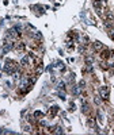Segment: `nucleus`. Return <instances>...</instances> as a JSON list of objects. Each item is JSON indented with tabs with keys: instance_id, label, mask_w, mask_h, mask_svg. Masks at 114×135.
<instances>
[{
	"instance_id": "nucleus-1",
	"label": "nucleus",
	"mask_w": 114,
	"mask_h": 135,
	"mask_svg": "<svg viewBox=\"0 0 114 135\" xmlns=\"http://www.w3.org/2000/svg\"><path fill=\"white\" fill-rule=\"evenodd\" d=\"M16 69H18V64H15L12 60H7V61H6V66H4V70H6L8 74L14 73Z\"/></svg>"
},
{
	"instance_id": "nucleus-2",
	"label": "nucleus",
	"mask_w": 114,
	"mask_h": 135,
	"mask_svg": "<svg viewBox=\"0 0 114 135\" xmlns=\"http://www.w3.org/2000/svg\"><path fill=\"white\" fill-rule=\"evenodd\" d=\"M101 97L103 99V100H107V99H109V89H107V87H102V88H101Z\"/></svg>"
},
{
	"instance_id": "nucleus-3",
	"label": "nucleus",
	"mask_w": 114,
	"mask_h": 135,
	"mask_svg": "<svg viewBox=\"0 0 114 135\" xmlns=\"http://www.w3.org/2000/svg\"><path fill=\"white\" fill-rule=\"evenodd\" d=\"M110 53H111L110 50H103V51H102V58H104V60H109V58L111 57Z\"/></svg>"
},
{
	"instance_id": "nucleus-4",
	"label": "nucleus",
	"mask_w": 114,
	"mask_h": 135,
	"mask_svg": "<svg viewBox=\"0 0 114 135\" xmlns=\"http://www.w3.org/2000/svg\"><path fill=\"white\" fill-rule=\"evenodd\" d=\"M94 49L96 51H99V50H102V49H103V45H102L101 42H95V43H94Z\"/></svg>"
},
{
	"instance_id": "nucleus-5",
	"label": "nucleus",
	"mask_w": 114,
	"mask_h": 135,
	"mask_svg": "<svg viewBox=\"0 0 114 135\" xmlns=\"http://www.w3.org/2000/svg\"><path fill=\"white\" fill-rule=\"evenodd\" d=\"M57 111H58V107H57V105H54V107H52V110L49 111V113L53 116V115H56V113H57Z\"/></svg>"
},
{
	"instance_id": "nucleus-6",
	"label": "nucleus",
	"mask_w": 114,
	"mask_h": 135,
	"mask_svg": "<svg viewBox=\"0 0 114 135\" xmlns=\"http://www.w3.org/2000/svg\"><path fill=\"white\" fill-rule=\"evenodd\" d=\"M41 116H42V112H39V111L34 112V118H41Z\"/></svg>"
},
{
	"instance_id": "nucleus-7",
	"label": "nucleus",
	"mask_w": 114,
	"mask_h": 135,
	"mask_svg": "<svg viewBox=\"0 0 114 135\" xmlns=\"http://www.w3.org/2000/svg\"><path fill=\"white\" fill-rule=\"evenodd\" d=\"M58 88H60V89H65V84H64V82H60V84H58Z\"/></svg>"
},
{
	"instance_id": "nucleus-8",
	"label": "nucleus",
	"mask_w": 114,
	"mask_h": 135,
	"mask_svg": "<svg viewBox=\"0 0 114 135\" xmlns=\"http://www.w3.org/2000/svg\"><path fill=\"white\" fill-rule=\"evenodd\" d=\"M84 85H86L84 81H80V82H79V88H84Z\"/></svg>"
},
{
	"instance_id": "nucleus-9",
	"label": "nucleus",
	"mask_w": 114,
	"mask_h": 135,
	"mask_svg": "<svg viewBox=\"0 0 114 135\" xmlns=\"http://www.w3.org/2000/svg\"><path fill=\"white\" fill-rule=\"evenodd\" d=\"M57 134H60V132H63V128H61V127H57Z\"/></svg>"
},
{
	"instance_id": "nucleus-10",
	"label": "nucleus",
	"mask_w": 114,
	"mask_h": 135,
	"mask_svg": "<svg viewBox=\"0 0 114 135\" xmlns=\"http://www.w3.org/2000/svg\"><path fill=\"white\" fill-rule=\"evenodd\" d=\"M110 37H111V39H114V30H111V31H110Z\"/></svg>"
}]
</instances>
